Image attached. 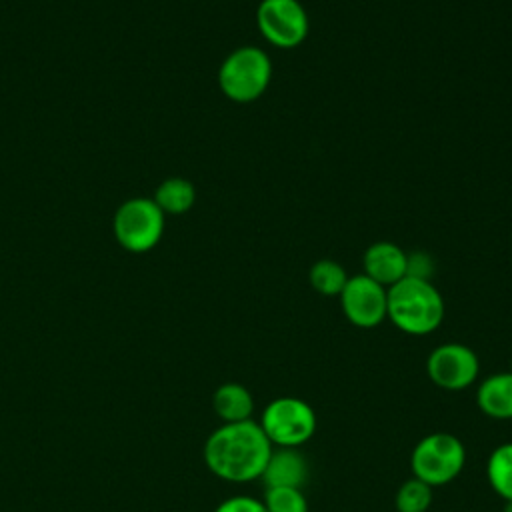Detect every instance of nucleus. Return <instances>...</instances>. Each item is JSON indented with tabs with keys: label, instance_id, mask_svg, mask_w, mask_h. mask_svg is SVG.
I'll return each mask as SVG.
<instances>
[{
	"label": "nucleus",
	"instance_id": "nucleus-1",
	"mask_svg": "<svg viewBox=\"0 0 512 512\" xmlns=\"http://www.w3.org/2000/svg\"><path fill=\"white\" fill-rule=\"evenodd\" d=\"M258 422H230L218 426L204 442V462L208 470L226 482H252L258 480L266 468L272 452Z\"/></svg>",
	"mask_w": 512,
	"mask_h": 512
},
{
	"label": "nucleus",
	"instance_id": "nucleus-2",
	"mask_svg": "<svg viewBox=\"0 0 512 512\" xmlns=\"http://www.w3.org/2000/svg\"><path fill=\"white\" fill-rule=\"evenodd\" d=\"M386 318L406 334L424 336L442 324L444 300L430 280L404 276L388 288Z\"/></svg>",
	"mask_w": 512,
	"mask_h": 512
},
{
	"label": "nucleus",
	"instance_id": "nucleus-3",
	"mask_svg": "<svg viewBox=\"0 0 512 512\" xmlns=\"http://www.w3.org/2000/svg\"><path fill=\"white\" fill-rule=\"evenodd\" d=\"M272 78L268 54L256 46H242L230 52L218 70V84L226 98L252 102L260 98Z\"/></svg>",
	"mask_w": 512,
	"mask_h": 512
},
{
	"label": "nucleus",
	"instance_id": "nucleus-4",
	"mask_svg": "<svg viewBox=\"0 0 512 512\" xmlns=\"http://www.w3.org/2000/svg\"><path fill=\"white\" fill-rule=\"evenodd\" d=\"M466 462V448L450 432H430L418 440L412 450L410 464L414 478L428 486H444L462 472Z\"/></svg>",
	"mask_w": 512,
	"mask_h": 512
},
{
	"label": "nucleus",
	"instance_id": "nucleus-5",
	"mask_svg": "<svg viewBox=\"0 0 512 512\" xmlns=\"http://www.w3.org/2000/svg\"><path fill=\"white\" fill-rule=\"evenodd\" d=\"M258 424L272 446L300 448L316 432V412L302 398L280 396L266 404Z\"/></svg>",
	"mask_w": 512,
	"mask_h": 512
},
{
	"label": "nucleus",
	"instance_id": "nucleus-6",
	"mask_svg": "<svg viewBox=\"0 0 512 512\" xmlns=\"http://www.w3.org/2000/svg\"><path fill=\"white\" fill-rule=\"evenodd\" d=\"M164 218L166 214L152 198H130L122 202L114 214V236L128 252H148L164 234Z\"/></svg>",
	"mask_w": 512,
	"mask_h": 512
},
{
	"label": "nucleus",
	"instance_id": "nucleus-7",
	"mask_svg": "<svg viewBox=\"0 0 512 512\" xmlns=\"http://www.w3.org/2000/svg\"><path fill=\"white\" fill-rule=\"evenodd\" d=\"M256 24L276 48H296L308 36V14L298 0H262L256 8Z\"/></svg>",
	"mask_w": 512,
	"mask_h": 512
},
{
	"label": "nucleus",
	"instance_id": "nucleus-8",
	"mask_svg": "<svg viewBox=\"0 0 512 512\" xmlns=\"http://www.w3.org/2000/svg\"><path fill=\"white\" fill-rule=\"evenodd\" d=\"M426 372L438 388L458 392L470 388L476 382L480 362L476 352L466 344L446 342L428 354Z\"/></svg>",
	"mask_w": 512,
	"mask_h": 512
},
{
	"label": "nucleus",
	"instance_id": "nucleus-9",
	"mask_svg": "<svg viewBox=\"0 0 512 512\" xmlns=\"http://www.w3.org/2000/svg\"><path fill=\"white\" fill-rule=\"evenodd\" d=\"M344 316L358 328L378 326L388 312V288L374 282L366 274L348 276L340 292Z\"/></svg>",
	"mask_w": 512,
	"mask_h": 512
},
{
	"label": "nucleus",
	"instance_id": "nucleus-10",
	"mask_svg": "<svg viewBox=\"0 0 512 512\" xmlns=\"http://www.w3.org/2000/svg\"><path fill=\"white\" fill-rule=\"evenodd\" d=\"M308 476V460L298 448L274 446L260 478L266 484V488H302Z\"/></svg>",
	"mask_w": 512,
	"mask_h": 512
},
{
	"label": "nucleus",
	"instance_id": "nucleus-11",
	"mask_svg": "<svg viewBox=\"0 0 512 512\" xmlns=\"http://www.w3.org/2000/svg\"><path fill=\"white\" fill-rule=\"evenodd\" d=\"M408 254L394 242H374L364 252V274L390 288L406 276Z\"/></svg>",
	"mask_w": 512,
	"mask_h": 512
},
{
	"label": "nucleus",
	"instance_id": "nucleus-12",
	"mask_svg": "<svg viewBox=\"0 0 512 512\" xmlns=\"http://www.w3.org/2000/svg\"><path fill=\"white\" fill-rule=\"evenodd\" d=\"M478 408L494 420H512V372L484 378L476 390Z\"/></svg>",
	"mask_w": 512,
	"mask_h": 512
},
{
	"label": "nucleus",
	"instance_id": "nucleus-13",
	"mask_svg": "<svg viewBox=\"0 0 512 512\" xmlns=\"http://www.w3.org/2000/svg\"><path fill=\"white\" fill-rule=\"evenodd\" d=\"M212 408L222 424L244 422L254 412V398L244 384L224 382L212 394Z\"/></svg>",
	"mask_w": 512,
	"mask_h": 512
},
{
	"label": "nucleus",
	"instance_id": "nucleus-14",
	"mask_svg": "<svg viewBox=\"0 0 512 512\" xmlns=\"http://www.w3.org/2000/svg\"><path fill=\"white\" fill-rule=\"evenodd\" d=\"M152 200L164 214H184L194 206L196 188L190 180L174 176L156 188Z\"/></svg>",
	"mask_w": 512,
	"mask_h": 512
},
{
	"label": "nucleus",
	"instance_id": "nucleus-15",
	"mask_svg": "<svg viewBox=\"0 0 512 512\" xmlns=\"http://www.w3.org/2000/svg\"><path fill=\"white\" fill-rule=\"evenodd\" d=\"M486 476L502 500H512V442H504L490 452Z\"/></svg>",
	"mask_w": 512,
	"mask_h": 512
},
{
	"label": "nucleus",
	"instance_id": "nucleus-16",
	"mask_svg": "<svg viewBox=\"0 0 512 512\" xmlns=\"http://www.w3.org/2000/svg\"><path fill=\"white\" fill-rule=\"evenodd\" d=\"M312 288L322 296H340L344 284L348 282L346 270L336 260H318L308 272Z\"/></svg>",
	"mask_w": 512,
	"mask_h": 512
},
{
	"label": "nucleus",
	"instance_id": "nucleus-17",
	"mask_svg": "<svg viewBox=\"0 0 512 512\" xmlns=\"http://www.w3.org/2000/svg\"><path fill=\"white\" fill-rule=\"evenodd\" d=\"M394 502L398 512H426L432 504V486L412 476L400 484Z\"/></svg>",
	"mask_w": 512,
	"mask_h": 512
},
{
	"label": "nucleus",
	"instance_id": "nucleus-18",
	"mask_svg": "<svg viewBox=\"0 0 512 512\" xmlns=\"http://www.w3.org/2000/svg\"><path fill=\"white\" fill-rule=\"evenodd\" d=\"M262 502L268 512H308V500L302 488H266Z\"/></svg>",
	"mask_w": 512,
	"mask_h": 512
},
{
	"label": "nucleus",
	"instance_id": "nucleus-19",
	"mask_svg": "<svg viewBox=\"0 0 512 512\" xmlns=\"http://www.w3.org/2000/svg\"><path fill=\"white\" fill-rule=\"evenodd\" d=\"M214 512H268L264 502L252 496H232L216 506Z\"/></svg>",
	"mask_w": 512,
	"mask_h": 512
},
{
	"label": "nucleus",
	"instance_id": "nucleus-20",
	"mask_svg": "<svg viewBox=\"0 0 512 512\" xmlns=\"http://www.w3.org/2000/svg\"><path fill=\"white\" fill-rule=\"evenodd\" d=\"M432 270H434V262H432V258H430L428 254H424V252H412V254H408V260H406V276L420 278V280H430Z\"/></svg>",
	"mask_w": 512,
	"mask_h": 512
},
{
	"label": "nucleus",
	"instance_id": "nucleus-21",
	"mask_svg": "<svg viewBox=\"0 0 512 512\" xmlns=\"http://www.w3.org/2000/svg\"><path fill=\"white\" fill-rule=\"evenodd\" d=\"M504 512H512V500H504Z\"/></svg>",
	"mask_w": 512,
	"mask_h": 512
},
{
	"label": "nucleus",
	"instance_id": "nucleus-22",
	"mask_svg": "<svg viewBox=\"0 0 512 512\" xmlns=\"http://www.w3.org/2000/svg\"><path fill=\"white\" fill-rule=\"evenodd\" d=\"M510 372H512V362H510Z\"/></svg>",
	"mask_w": 512,
	"mask_h": 512
}]
</instances>
